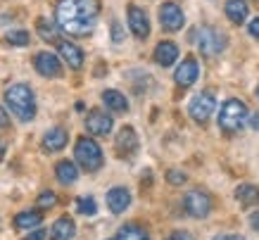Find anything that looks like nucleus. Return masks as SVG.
Returning <instances> with one entry per match:
<instances>
[{"label": "nucleus", "mask_w": 259, "mask_h": 240, "mask_svg": "<svg viewBox=\"0 0 259 240\" xmlns=\"http://www.w3.org/2000/svg\"><path fill=\"white\" fill-rule=\"evenodd\" d=\"M5 105L19 122H31L36 116V95H33L31 86L15 84L5 91Z\"/></svg>", "instance_id": "f03ea898"}, {"label": "nucleus", "mask_w": 259, "mask_h": 240, "mask_svg": "<svg viewBox=\"0 0 259 240\" xmlns=\"http://www.w3.org/2000/svg\"><path fill=\"white\" fill-rule=\"evenodd\" d=\"M33 67L40 76L46 78H57L62 76V64H60V57L55 53H38L33 57Z\"/></svg>", "instance_id": "f8f14e48"}, {"label": "nucleus", "mask_w": 259, "mask_h": 240, "mask_svg": "<svg viewBox=\"0 0 259 240\" xmlns=\"http://www.w3.org/2000/svg\"><path fill=\"white\" fill-rule=\"evenodd\" d=\"M214 240H245L243 235H233V233H224V235H217Z\"/></svg>", "instance_id": "e433bc0d"}, {"label": "nucleus", "mask_w": 259, "mask_h": 240, "mask_svg": "<svg viewBox=\"0 0 259 240\" xmlns=\"http://www.w3.org/2000/svg\"><path fill=\"white\" fill-rule=\"evenodd\" d=\"M76 212L83 214V217H93L95 212H98V205H95L93 197H79L76 200Z\"/></svg>", "instance_id": "bb28decb"}, {"label": "nucleus", "mask_w": 259, "mask_h": 240, "mask_svg": "<svg viewBox=\"0 0 259 240\" xmlns=\"http://www.w3.org/2000/svg\"><path fill=\"white\" fill-rule=\"evenodd\" d=\"M114 150H117L119 157H131V155H136V150H138V133L134 131V126H124V129L117 133Z\"/></svg>", "instance_id": "ddd939ff"}, {"label": "nucleus", "mask_w": 259, "mask_h": 240, "mask_svg": "<svg viewBox=\"0 0 259 240\" xmlns=\"http://www.w3.org/2000/svg\"><path fill=\"white\" fill-rule=\"evenodd\" d=\"M57 50H60L64 62L69 64L71 69H81L83 67V50L79 46H74L71 41H57Z\"/></svg>", "instance_id": "2eb2a0df"}, {"label": "nucleus", "mask_w": 259, "mask_h": 240, "mask_svg": "<svg viewBox=\"0 0 259 240\" xmlns=\"http://www.w3.org/2000/svg\"><path fill=\"white\" fill-rule=\"evenodd\" d=\"M233 195L245 209H252L259 205V186H254V183H240Z\"/></svg>", "instance_id": "6ab92c4d"}, {"label": "nucleus", "mask_w": 259, "mask_h": 240, "mask_svg": "<svg viewBox=\"0 0 259 240\" xmlns=\"http://www.w3.org/2000/svg\"><path fill=\"white\" fill-rule=\"evenodd\" d=\"M250 119V129L252 131H259V112L257 114H252V116H247Z\"/></svg>", "instance_id": "f704fd0d"}, {"label": "nucleus", "mask_w": 259, "mask_h": 240, "mask_svg": "<svg viewBox=\"0 0 259 240\" xmlns=\"http://www.w3.org/2000/svg\"><path fill=\"white\" fill-rule=\"evenodd\" d=\"M117 240H150V235L141 224H124L117 231Z\"/></svg>", "instance_id": "b1692460"}, {"label": "nucleus", "mask_w": 259, "mask_h": 240, "mask_svg": "<svg viewBox=\"0 0 259 240\" xmlns=\"http://www.w3.org/2000/svg\"><path fill=\"white\" fill-rule=\"evenodd\" d=\"M8 126H10V114H8V109L0 107V129H8Z\"/></svg>", "instance_id": "72a5a7b5"}, {"label": "nucleus", "mask_w": 259, "mask_h": 240, "mask_svg": "<svg viewBox=\"0 0 259 240\" xmlns=\"http://www.w3.org/2000/svg\"><path fill=\"white\" fill-rule=\"evenodd\" d=\"M36 29H38V33H40V38L43 41H50V43H57V29H60V26H57V24H53V22H48V19H43V17H40L38 22H36Z\"/></svg>", "instance_id": "393cba45"}, {"label": "nucleus", "mask_w": 259, "mask_h": 240, "mask_svg": "<svg viewBox=\"0 0 259 240\" xmlns=\"http://www.w3.org/2000/svg\"><path fill=\"white\" fill-rule=\"evenodd\" d=\"M40 224H43V214L38 209H26V212H19L15 217L17 228H38Z\"/></svg>", "instance_id": "5701e85b"}, {"label": "nucleus", "mask_w": 259, "mask_h": 240, "mask_svg": "<svg viewBox=\"0 0 259 240\" xmlns=\"http://www.w3.org/2000/svg\"><path fill=\"white\" fill-rule=\"evenodd\" d=\"M76 235V224L71 217H60L50 228V240H74Z\"/></svg>", "instance_id": "a211bd4d"}, {"label": "nucleus", "mask_w": 259, "mask_h": 240, "mask_svg": "<svg viewBox=\"0 0 259 240\" xmlns=\"http://www.w3.org/2000/svg\"><path fill=\"white\" fill-rule=\"evenodd\" d=\"M67 140H69V133L60 129V126H55L43 136V150L46 152H60V150L67 147Z\"/></svg>", "instance_id": "f3484780"}, {"label": "nucleus", "mask_w": 259, "mask_h": 240, "mask_svg": "<svg viewBox=\"0 0 259 240\" xmlns=\"http://www.w3.org/2000/svg\"><path fill=\"white\" fill-rule=\"evenodd\" d=\"M3 157H5V143L0 140V162H3Z\"/></svg>", "instance_id": "4c0bfd02"}, {"label": "nucleus", "mask_w": 259, "mask_h": 240, "mask_svg": "<svg viewBox=\"0 0 259 240\" xmlns=\"http://www.w3.org/2000/svg\"><path fill=\"white\" fill-rule=\"evenodd\" d=\"M254 95H257V98H259V84L254 86Z\"/></svg>", "instance_id": "58836bf2"}, {"label": "nucleus", "mask_w": 259, "mask_h": 240, "mask_svg": "<svg viewBox=\"0 0 259 240\" xmlns=\"http://www.w3.org/2000/svg\"><path fill=\"white\" fill-rule=\"evenodd\" d=\"M159 24L166 31H181L186 26V15L176 3H162L159 5Z\"/></svg>", "instance_id": "1a4fd4ad"}, {"label": "nucleus", "mask_w": 259, "mask_h": 240, "mask_svg": "<svg viewBox=\"0 0 259 240\" xmlns=\"http://www.w3.org/2000/svg\"><path fill=\"white\" fill-rule=\"evenodd\" d=\"M214 109H217V98L212 93H197L193 100L188 102V114L195 124H207L212 119Z\"/></svg>", "instance_id": "0eeeda50"}, {"label": "nucleus", "mask_w": 259, "mask_h": 240, "mask_svg": "<svg viewBox=\"0 0 259 240\" xmlns=\"http://www.w3.org/2000/svg\"><path fill=\"white\" fill-rule=\"evenodd\" d=\"M24 240H46V231H43V228H36V231L29 233Z\"/></svg>", "instance_id": "473e14b6"}, {"label": "nucleus", "mask_w": 259, "mask_h": 240, "mask_svg": "<svg viewBox=\"0 0 259 240\" xmlns=\"http://www.w3.org/2000/svg\"><path fill=\"white\" fill-rule=\"evenodd\" d=\"M247 31H250L252 38H259V17L250 22V26H247Z\"/></svg>", "instance_id": "2f4dec72"}, {"label": "nucleus", "mask_w": 259, "mask_h": 240, "mask_svg": "<svg viewBox=\"0 0 259 240\" xmlns=\"http://www.w3.org/2000/svg\"><path fill=\"white\" fill-rule=\"evenodd\" d=\"M29 41H31V36L24 29H15V31L5 33V43H10V46H29Z\"/></svg>", "instance_id": "a878e982"}, {"label": "nucleus", "mask_w": 259, "mask_h": 240, "mask_svg": "<svg viewBox=\"0 0 259 240\" xmlns=\"http://www.w3.org/2000/svg\"><path fill=\"white\" fill-rule=\"evenodd\" d=\"M107 207L112 214H124L131 207V193L124 186H114L107 190Z\"/></svg>", "instance_id": "4468645a"}, {"label": "nucleus", "mask_w": 259, "mask_h": 240, "mask_svg": "<svg viewBox=\"0 0 259 240\" xmlns=\"http://www.w3.org/2000/svg\"><path fill=\"white\" fill-rule=\"evenodd\" d=\"M100 0H57L55 24L69 36H88L98 24Z\"/></svg>", "instance_id": "f257e3e1"}, {"label": "nucleus", "mask_w": 259, "mask_h": 240, "mask_svg": "<svg viewBox=\"0 0 259 240\" xmlns=\"http://www.w3.org/2000/svg\"><path fill=\"white\" fill-rule=\"evenodd\" d=\"M74 157H76V164H79L83 171H98L105 164V155H102V147L95 143L91 136H81L76 138V145H74Z\"/></svg>", "instance_id": "20e7f679"}, {"label": "nucleus", "mask_w": 259, "mask_h": 240, "mask_svg": "<svg viewBox=\"0 0 259 240\" xmlns=\"http://www.w3.org/2000/svg\"><path fill=\"white\" fill-rule=\"evenodd\" d=\"M102 102H105V107L112 109V112H119V114L128 112V100H126V95L114 91V88H107V91L102 93Z\"/></svg>", "instance_id": "412c9836"}, {"label": "nucleus", "mask_w": 259, "mask_h": 240, "mask_svg": "<svg viewBox=\"0 0 259 240\" xmlns=\"http://www.w3.org/2000/svg\"><path fill=\"white\" fill-rule=\"evenodd\" d=\"M197 76H200V64H197V60L193 55H188V57L176 67V71H174V81H176L181 88H190V86L197 81Z\"/></svg>", "instance_id": "9b49d317"}, {"label": "nucleus", "mask_w": 259, "mask_h": 240, "mask_svg": "<svg viewBox=\"0 0 259 240\" xmlns=\"http://www.w3.org/2000/svg\"><path fill=\"white\" fill-rule=\"evenodd\" d=\"M212 195L207 193V190H202V188H193V190H188L186 193V197H183V209H186V214L193 219H204L212 214Z\"/></svg>", "instance_id": "423d86ee"}, {"label": "nucleus", "mask_w": 259, "mask_h": 240, "mask_svg": "<svg viewBox=\"0 0 259 240\" xmlns=\"http://www.w3.org/2000/svg\"><path fill=\"white\" fill-rule=\"evenodd\" d=\"M224 12H226V17L231 19V22L240 26V24L247 22L250 8H247V3H245V0H226V5H224Z\"/></svg>", "instance_id": "aec40b11"}, {"label": "nucleus", "mask_w": 259, "mask_h": 240, "mask_svg": "<svg viewBox=\"0 0 259 240\" xmlns=\"http://www.w3.org/2000/svg\"><path fill=\"white\" fill-rule=\"evenodd\" d=\"M179 60V46L174 41H159L155 48V62L159 67H171Z\"/></svg>", "instance_id": "dca6fc26"}, {"label": "nucleus", "mask_w": 259, "mask_h": 240, "mask_svg": "<svg viewBox=\"0 0 259 240\" xmlns=\"http://www.w3.org/2000/svg\"><path fill=\"white\" fill-rule=\"evenodd\" d=\"M126 12H128L126 19H128L131 33H134L138 41H145L150 36V19H148V15H145V10L138 8V5H128Z\"/></svg>", "instance_id": "9d476101"}, {"label": "nucleus", "mask_w": 259, "mask_h": 240, "mask_svg": "<svg viewBox=\"0 0 259 240\" xmlns=\"http://www.w3.org/2000/svg\"><path fill=\"white\" fill-rule=\"evenodd\" d=\"M250 226L254 228V231H259V209H257V212H252V217H250Z\"/></svg>", "instance_id": "c9c22d12"}, {"label": "nucleus", "mask_w": 259, "mask_h": 240, "mask_svg": "<svg viewBox=\"0 0 259 240\" xmlns=\"http://www.w3.org/2000/svg\"><path fill=\"white\" fill-rule=\"evenodd\" d=\"M247 116H250V109H247V105H245L243 100L228 98L219 109V126L226 133H236L243 129V124L247 122Z\"/></svg>", "instance_id": "39448f33"}, {"label": "nucleus", "mask_w": 259, "mask_h": 240, "mask_svg": "<svg viewBox=\"0 0 259 240\" xmlns=\"http://www.w3.org/2000/svg\"><path fill=\"white\" fill-rule=\"evenodd\" d=\"M55 176L62 186H71V183L79 178V167L74 162H69V159H62V162H57V167H55Z\"/></svg>", "instance_id": "4be33fe9"}, {"label": "nucleus", "mask_w": 259, "mask_h": 240, "mask_svg": "<svg viewBox=\"0 0 259 240\" xmlns=\"http://www.w3.org/2000/svg\"><path fill=\"white\" fill-rule=\"evenodd\" d=\"M186 181H188V176H186L181 169H169L166 171V183H169V186H183Z\"/></svg>", "instance_id": "c85d7f7f"}, {"label": "nucleus", "mask_w": 259, "mask_h": 240, "mask_svg": "<svg viewBox=\"0 0 259 240\" xmlns=\"http://www.w3.org/2000/svg\"><path fill=\"white\" fill-rule=\"evenodd\" d=\"M112 41H114V43H121V41H124V31H121L119 22L112 24Z\"/></svg>", "instance_id": "c756f323"}, {"label": "nucleus", "mask_w": 259, "mask_h": 240, "mask_svg": "<svg viewBox=\"0 0 259 240\" xmlns=\"http://www.w3.org/2000/svg\"><path fill=\"white\" fill-rule=\"evenodd\" d=\"M36 205H38L40 209H50L57 205V195L53 193V190H43V193L38 195V200H36Z\"/></svg>", "instance_id": "cd10ccee"}, {"label": "nucleus", "mask_w": 259, "mask_h": 240, "mask_svg": "<svg viewBox=\"0 0 259 240\" xmlns=\"http://www.w3.org/2000/svg\"><path fill=\"white\" fill-rule=\"evenodd\" d=\"M112 129H114V122H112V116L107 112H102V109H91L86 116V131L91 136H98V138H105V136H110Z\"/></svg>", "instance_id": "6e6552de"}, {"label": "nucleus", "mask_w": 259, "mask_h": 240, "mask_svg": "<svg viewBox=\"0 0 259 240\" xmlns=\"http://www.w3.org/2000/svg\"><path fill=\"white\" fill-rule=\"evenodd\" d=\"M193 33H195L193 41H195L197 50H200L204 57H217V55H221L228 46L226 33L221 31V29H217V26H209V24H204V26L195 29Z\"/></svg>", "instance_id": "7ed1b4c3"}, {"label": "nucleus", "mask_w": 259, "mask_h": 240, "mask_svg": "<svg viewBox=\"0 0 259 240\" xmlns=\"http://www.w3.org/2000/svg\"><path fill=\"white\" fill-rule=\"evenodd\" d=\"M166 240H195V238H193L188 231H174V233H169Z\"/></svg>", "instance_id": "7c9ffc66"}]
</instances>
